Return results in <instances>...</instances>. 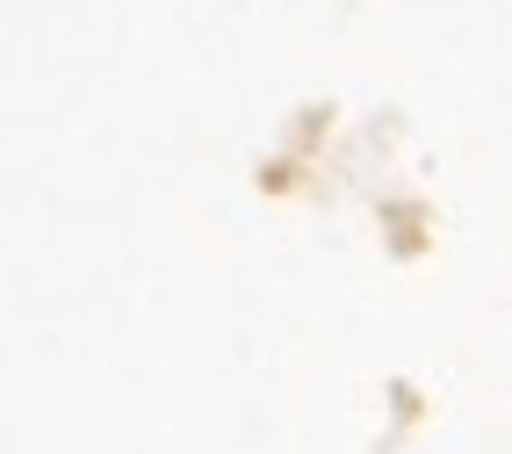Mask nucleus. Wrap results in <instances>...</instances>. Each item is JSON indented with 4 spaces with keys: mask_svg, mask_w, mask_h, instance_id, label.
<instances>
[{
    "mask_svg": "<svg viewBox=\"0 0 512 454\" xmlns=\"http://www.w3.org/2000/svg\"><path fill=\"white\" fill-rule=\"evenodd\" d=\"M426 202H383V231H390V253L397 260H419L426 246H433V238H426Z\"/></svg>",
    "mask_w": 512,
    "mask_h": 454,
    "instance_id": "1",
    "label": "nucleus"
},
{
    "mask_svg": "<svg viewBox=\"0 0 512 454\" xmlns=\"http://www.w3.org/2000/svg\"><path fill=\"white\" fill-rule=\"evenodd\" d=\"M289 188H303V152H275L260 166V195H289Z\"/></svg>",
    "mask_w": 512,
    "mask_h": 454,
    "instance_id": "2",
    "label": "nucleus"
},
{
    "mask_svg": "<svg viewBox=\"0 0 512 454\" xmlns=\"http://www.w3.org/2000/svg\"><path fill=\"white\" fill-rule=\"evenodd\" d=\"M325 130H332V109H303V123L289 130V152H311Z\"/></svg>",
    "mask_w": 512,
    "mask_h": 454,
    "instance_id": "3",
    "label": "nucleus"
}]
</instances>
